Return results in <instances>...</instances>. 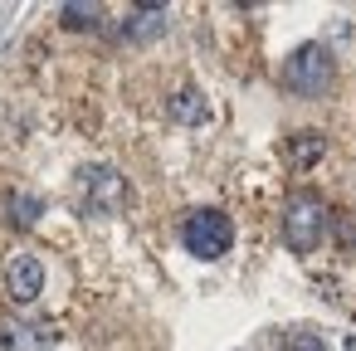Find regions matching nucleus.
<instances>
[{
	"label": "nucleus",
	"instance_id": "nucleus-1",
	"mask_svg": "<svg viewBox=\"0 0 356 351\" xmlns=\"http://www.w3.org/2000/svg\"><path fill=\"white\" fill-rule=\"evenodd\" d=\"M327 229H332V210L322 205L317 190H293L283 200V244L293 254H312Z\"/></svg>",
	"mask_w": 356,
	"mask_h": 351
},
{
	"label": "nucleus",
	"instance_id": "nucleus-2",
	"mask_svg": "<svg viewBox=\"0 0 356 351\" xmlns=\"http://www.w3.org/2000/svg\"><path fill=\"white\" fill-rule=\"evenodd\" d=\"M283 88L298 98H322L332 88V54L322 44H298L283 59Z\"/></svg>",
	"mask_w": 356,
	"mask_h": 351
},
{
	"label": "nucleus",
	"instance_id": "nucleus-3",
	"mask_svg": "<svg viewBox=\"0 0 356 351\" xmlns=\"http://www.w3.org/2000/svg\"><path fill=\"white\" fill-rule=\"evenodd\" d=\"M181 244L195 254V259H225L229 244H234V225L225 210H191L186 225H181Z\"/></svg>",
	"mask_w": 356,
	"mask_h": 351
},
{
	"label": "nucleus",
	"instance_id": "nucleus-4",
	"mask_svg": "<svg viewBox=\"0 0 356 351\" xmlns=\"http://www.w3.org/2000/svg\"><path fill=\"white\" fill-rule=\"evenodd\" d=\"M79 200H83L88 215L113 220V215H122V205H127V181H122L113 166H88V171L79 176Z\"/></svg>",
	"mask_w": 356,
	"mask_h": 351
},
{
	"label": "nucleus",
	"instance_id": "nucleus-5",
	"mask_svg": "<svg viewBox=\"0 0 356 351\" xmlns=\"http://www.w3.org/2000/svg\"><path fill=\"white\" fill-rule=\"evenodd\" d=\"M40 293H44V263L35 254H15L6 263V297L20 302V307H30Z\"/></svg>",
	"mask_w": 356,
	"mask_h": 351
},
{
	"label": "nucleus",
	"instance_id": "nucleus-6",
	"mask_svg": "<svg viewBox=\"0 0 356 351\" xmlns=\"http://www.w3.org/2000/svg\"><path fill=\"white\" fill-rule=\"evenodd\" d=\"M166 30V6H132L118 25V40H156Z\"/></svg>",
	"mask_w": 356,
	"mask_h": 351
},
{
	"label": "nucleus",
	"instance_id": "nucleus-7",
	"mask_svg": "<svg viewBox=\"0 0 356 351\" xmlns=\"http://www.w3.org/2000/svg\"><path fill=\"white\" fill-rule=\"evenodd\" d=\"M0 341H6V351H49L54 346V327L49 322H10L6 332H0Z\"/></svg>",
	"mask_w": 356,
	"mask_h": 351
},
{
	"label": "nucleus",
	"instance_id": "nucleus-8",
	"mask_svg": "<svg viewBox=\"0 0 356 351\" xmlns=\"http://www.w3.org/2000/svg\"><path fill=\"white\" fill-rule=\"evenodd\" d=\"M322 152H327V137H322L317 127H302V132H293V137H288L283 161H288L293 171H312V166L322 161Z\"/></svg>",
	"mask_w": 356,
	"mask_h": 351
},
{
	"label": "nucleus",
	"instance_id": "nucleus-9",
	"mask_svg": "<svg viewBox=\"0 0 356 351\" xmlns=\"http://www.w3.org/2000/svg\"><path fill=\"white\" fill-rule=\"evenodd\" d=\"M166 117H171V122H181V127H200V122H210V103H205V93L181 88V93H171V98H166Z\"/></svg>",
	"mask_w": 356,
	"mask_h": 351
},
{
	"label": "nucleus",
	"instance_id": "nucleus-10",
	"mask_svg": "<svg viewBox=\"0 0 356 351\" xmlns=\"http://www.w3.org/2000/svg\"><path fill=\"white\" fill-rule=\"evenodd\" d=\"M64 30H103V6H83V0H69L59 10Z\"/></svg>",
	"mask_w": 356,
	"mask_h": 351
},
{
	"label": "nucleus",
	"instance_id": "nucleus-11",
	"mask_svg": "<svg viewBox=\"0 0 356 351\" xmlns=\"http://www.w3.org/2000/svg\"><path fill=\"white\" fill-rule=\"evenodd\" d=\"M332 244L341 249V254H351L356 249V205H346V210H332Z\"/></svg>",
	"mask_w": 356,
	"mask_h": 351
},
{
	"label": "nucleus",
	"instance_id": "nucleus-12",
	"mask_svg": "<svg viewBox=\"0 0 356 351\" xmlns=\"http://www.w3.org/2000/svg\"><path fill=\"white\" fill-rule=\"evenodd\" d=\"M6 210H10V220H15L20 229H35V220H40V200L25 195V190H10V195H6Z\"/></svg>",
	"mask_w": 356,
	"mask_h": 351
},
{
	"label": "nucleus",
	"instance_id": "nucleus-13",
	"mask_svg": "<svg viewBox=\"0 0 356 351\" xmlns=\"http://www.w3.org/2000/svg\"><path fill=\"white\" fill-rule=\"evenodd\" d=\"M278 351H322V336L298 327V332H288V336H283V346H278Z\"/></svg>",
	"mask_w": 356,
	"mask_h": 351
},
{
	"label": "nucleus",
	"instance_id": "nucleus-14",
	"mask_svg": "<svg viewBox=\"0 0 356 351\" xmlns=\"http://www.w3.org/2000/svg\"><path fill=\"white\" fill-rule=\"evenodd\" d=\"M346 351H356V336H351V341H346Z\"/></svg>",
	"mask_w": 356,
	"mask_h": 351
}]
</instances>
